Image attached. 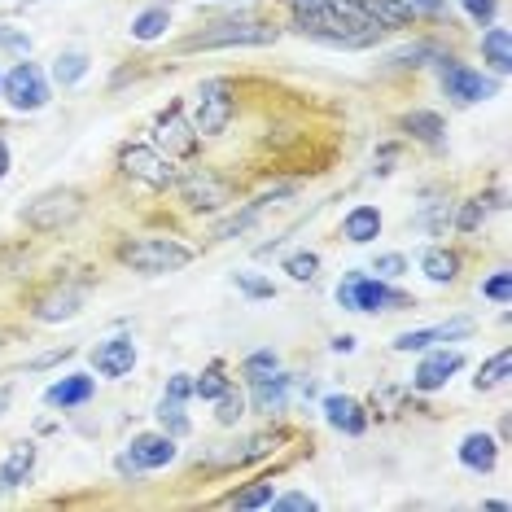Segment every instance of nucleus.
<instances>
[{"label":"nucleus","instance_id":"nucleus-1","mask_svg":"<svg viewBox=\"0 0 512 512\" xmlns=\"http://www.w3.org/2000/svg\"><path fill=\"white\" fill-rule=\"evenodd\" d=\"M232 114H237V88H232V79H206L202 88H197V132L202 136H224Z\"/></svg>","mask_w":512,"mask_h":512},{"label":"nucleus","instance_id":"nucleus-2","mask_svg":"<svg viewBox=\"0 0 512 512\" xmlns=\"http://www.w3.org/2000/svg\"><path fill=\"white\" fill-rule=\"evenodd\" d=\"M176 189L180 197L193 206V211H224V206L232 202V180H224L215 167H189L176 176Z\"/></svg>","mask_w":512,"mask_h":512},{"label":"nucleus","instance_id":"nucleus-3","mask_svg":"<svg viewBox=\"0 0 512 512\" xmlns=\"http://www.w3.org/2000/svg\"><path fill=\"white\" fill-rule=\"evenodd\" d=\"M337 302H342L346 311H399V307H412V298L407 294H394V289L381 281H372V276H346L342 285H337Z\"/></svg>","mask_w":512,"mask_h":512},{"label":"nucleus","instance_id":"nucleus-4","mask_svg":"<svg viewBox=\"0 0 512 512\" xmlns=\"http://www.w3.org/2000/svg\"><path fill=\"white\" fill-rule=\"evenodd\" d=\"M193 259L189 246H176V241L167 237H145V241H132V246H123V263L136 267V272L145 276H162V272H176Z\"/></svg>","mask_w":512,"mask_h":512},{"label":"nucleus","instance_id":"nucleus-5","mask_svg":"<svg viewBox=\"0 0 512 512\" xmlns=\"http://www.w3.org/2000/svg\"><path fill=\"white\" fill-rule=\"evenodd\" d=\"M281 31L267 27V22H250V18H228L219 27L202 31V36H189L184 49H224V44H276Z\"/></svg>","mask_w":512,"mask_h":512},{"label":"nucleus","instance_id":"nucleus-6","mask_svg":"<svg viewBox=\"0 0 512 512\" xmlns=\"http://www.w3.org/2000/svg\"><path fill=\"white\" fill-rule=\"evenodd\" d=\"M119 167H123L132 180L149 184V189H171V184H176V176H180L176 162L162 158L158 149H149V145H127L123 154H119Z\"/></svg>","mask_w":512,"mask_h":512},{"label":"nucleus","instance_id":"nucleus-7","mask_svg":"<svg viewBox=\"0 0 512 512\" xmlns=\"http://www.w3.org/2000/svg\"><path fill=\"white\" fill-rule=\"evenodd\" d=\"M79 211H84L79 193L75 189H57V193L36 197V202L22 211V219H27L31 228H40V232H57V228L71 224V219H79Z\"/></svg>","mask_w":512,"mask_h":512},{"label":"nucleus","instance_id":"nucleus-8","mask_svg":"<svg viewBox=\"0 0 512 512\" xmlns=\"http://www.w3.org/2000/svg\"><path fill=\"white\" fill-rule=\"evenodd\" d=\"M5 101L14 110H40V106H49V79H44V71L36 62H18L14 71L5 75Z\"/></svg>","mask_w":512,"mask_h":512},{"label":"nucleus","instance_id":"nucleus-9","mask_svg":"<svg viewBox=\"0 0 512 512\" xmlns=\"http://www.w3.org/2000/svg\"><path fill=\"white\" fill-rule=\"evenodd\" d=\"M197 136H202V132L184 119L180 106H171L167 114H158V123H154V145L167 149V158H193L197 154Z\"/></svg>","mask_w":512,"mask_h":512},{"label":"nucleus","instance_id":"nucleus-10","mask_svg":"<svg viewBox=\"0 0 512 512\" xmlns=\"http://www.w3.org/2000/svg\"><path fill=\"white\" fill-rule=\"evenodd\" d=\"M171 460H176V438L171 434H141V438H132L127 456L119 460V469L123 473H145V469H167Z\"/></svg>","mask_w":512,"mask_h":512},{"label":"nucleus","instance_id":"nucleus-11","mask_svg":"<svg viewBox=\"0 0 512 512\" xmlns=\"http://www.w3.org/2000/svg\"><path fill=\"white\" fill-rule=\"evenodd\" d=\"M442 88H447V97H456V101H486V97H495V79H486V75H477L469 71V66H460V62H442Z\"/></svg>","mask_w":512,"mask_h":512},{"label":"nucleus","instance_id":"nucleus-12","mask_svg":"<svg viewBox=\"0 0 512 512\" xmlns=\"http://www.w3.org/2000/svg\"><path fill=\"white\" fill-rule=\"evenodd\" d=\"M92 368H97L101 377H127V372L136 368V342L132 337H110V342H101L97 351H92Z\"/></svg>","mask_w":512,"mask_h":512},{"label":"nucleus","instance_id":"nucleus-13","mask_svg":"<svg viewBox=\"0 0 512 512\" xmlns=\"http://www.w3.org/2000/svg\"><path fill=\"white\" fill-rule=\"evenodd\" d=\"M460 368H464V355H460V351H434V355L421 359V368H416L412 386H416V390H442Z\"/></svg>","mask_w":512,"mask_h":512},{"label":"nucleus","instance_id":"nucleus-14","mask_svg":"<svg viewBox=\"0 0 512 512\" xmlns=\"http://www.w3.org/2000/svg\"><path fill=\"white\" fill-rule=\"evenodd\" d=\"M92 394H97V381L88 377V372H71V377H62V381H53L49 390H44V403L49 407H79V403H88Z\"/></svg>","mask_w":512,"mask_h":512},{"label":"nucleus","instance_id":"nucleus-15","mask_svg":"<svg viewBox=\"0 0 512 512\" xmlns=\"http://www.w3.org/2000/svg\"><path fill=\"white\" fill-rule=\"evenodd\" d=\"M324 421H329L333 429H342V434H364L368 416H364V407H359L355 399H346V394H329V399H324Z\"/></svg>","mask_w":512,"mask_h":512},{"label":"nucleus","instance_id":"nucleus-16","mask_svg":"<svg viewBox=\"0 0 512 512\" xmlns=\"http://www.w3.org/2000/svg\"><path fill=\"white\" fill-rule=\"evenodd\" d=\"M460 464L473 473H491L499 464V442L491 434H469L460 442Z\"/></svg>","mask_w":512,"mask_h":512},{"label":"nucleus","instance_id":"nucleus-17","mask_svg":"<svg viewBox=\"0 0 512 512\" xmlns=\"http://www.w3.org/2000/svg\"><path fill=\"white\" fill-rule=\"evenodd\" d=\"M250 390H254V412H285L289 377H281V372H267V377L250 381Z\"/></svg>","mask_w":512,"mask_h":512},{"label":"nucleus","instance_id":"nucleus-18","mask_svg":"<svg viewBox=\"0 0 512 512\" xmlns=\"http://www.w3.org/2000/svg\"><path fill=\"white\" fill-rule=\"evenodd\" d=\"M31 464H36V447H31V442H14V451L0 464V491H18V486L27 482Z\"/></svg>","mask_w":512,"mask_h":512},{"label":"nucleus","instance_id":"nucleus-19","mask_svg":"<svg viewBox=\"0 0 512 512\" xmlns=\"http://www.w3.org/2000/svg\"><path fill=\"white\" fill-rule=\"evenodd\" d=\"M342 237L355 241V246H368L372 237H381V211L377 206H355V211L342 219Z\"/></svg>","mask_w":512,"mask_h":512},{"label":"nucleus","instance_id":"nucleus-20","mask_svg":"<svg viewBox=\"0 0 512 512\" xmlns=\"http://www.w3.org/2000/svg\"><path fill=\"white\" fill-rule=\"evenodd\" d=\"M364 9L372 14V22H377L381 31H407L416 22V14L403 5V0H364Z\"/></svg>","mask_w":512,"mask_h":512},{"label":"nucleus","instance_id":"nucleus-21","mask_svg":"<svg viewBox=\"0 0 512 512\" xmlns=\"http://www.w3.org/2000/svg\"><path fill=\"white\" fill-rule=\"evenodd\" d=\"M403 127L416 136V141H425V145H442V132H447L442 114H434V110H412V114H403Z\"/></svg>","mask_w":512,"mask_h":512},{"label":"nucleus","instance_id":"nucleus-22","mask_svg":"<svg viewBox=\"0 0 512 512\" xmlns=\"http://www.w3.org/2000/svg\"><path fill=\"white\" fill-rule=\"evenodd\" d=\"M421 267H425V276H429L434 285H451V281H456V272H460V259H456L451 250H438V246H434V250H425Z\"/></svg>","mask_w":512,"mask_h":512},{"label":"nucleus","instance_id":"nucleus-23","mask_svg":"<svg viewBox=\"0 0 512 512\" xmlns=\"http://www.w3.org/2000/svg\"><path fill=\"white\" fill-rule=\"evenodd\" d=\"M167 27H171V14H167V5H154V9H145V14H136L132 18V36L136 40H158V36H167Z\"/></svg>","mask_w":512,"mask_h":512},{"label":"nucleus","instance_id":"nucleus-24","mask_svg":"<svg viewBox=\"0 0 512 512\" xmlns=\"http://www.w3.org/2000/svg\"><path fill=\"white\" fill-rule=\"evenodd\" d=\"M482 53H486V62H491L495 71L504 75L508 66H512V53H508V27H491V31H486V36H482Z\"/></svg>","mask_w":512,"mask_h":512},{"label":"nucleus","instance_id":"nucleus-25","mask_svg":"<svg viewBox=\"0 0 512 512\" xmlns=\"http://www.w3.org/2000/svg\"><path fill=\"white\" fill-rule=\"evenodd\" d=\"M88 75V53H79V49H71V53H62L53 62V79L62 88H71V84H79V79Z\"/></svg>","mask_w":512,"mask_h":512},{"label":"nucleus","instance_id":"nucleus-26","mask_svg":"<svg viewBox=\"0 0 512 512\" xmlns=\"http://www.w3.org/2000/svg\"><path fill=\"white\" fill-rule=\"evenodd\" d=\"M508 368H512V351H499L495 359H486V364H482V368H477L473 386H477V390H495V386H504Z\"/></svg>","mask_w":512,"mask_h":512},{"label":"nucleus","instance_id":"nucleus-27","mask_svg":"<svg viewBox=\"0 0 512 512\" xmlns=\"http://www.w3.org/2000/svg\"><path fill=\"white\" fill-rule=\"evenodd\" d=\"M158 425H162V434H171V438L189 434V416H184V403H180V399H162V403H158Z\"/></svg>","mask_w":512,"mask_h":512},{"label":"nucleus","instance_id":"nucleus-28","mask_svg":"<svg viewBox=\"0 0 512 512\" xmlns=\"http://www.w3.org/2000/svg\"><path fill=\"white\" fill-rule=\"evenodd\" d=\"M272 499H276L272 482H254V486H246V491L232 495L228 504H232V508H272Z\"/></svg>","mask_w":512,"mask_h":512},{"label":"nucleus","instance_id":"nucleus-29","mask_svg":"<svg viewBox=\"0 0 512 512\" xmlns=\"http://www.w3.org/2000/svg\"><path fill=\"white\" fill-rule=\"evenodd\" d=\"M224 390H232V386H228V377H224V368H219V364L206 368L202 377L193 381V394H197V399H219Z\"/></svg>","mask_w":512,"mask_h":512},{"label":"nucleus","instance_id":"nucleus-30","mask_svg":"<svg viewBox=\"0 0 512 512\" xmlns=\"http://www.w3.org/2000/svg\"><path fill=\"white\" fill-rule=\"evenodd\" d=\"M75 311H79V298H75V294H57V298L44 302L36 316H40V320H71Z\"/></svg>","mask_w":512,"mask_h":512},{"label":"nucleus","instance_id":"nucleus-31","mask_svg":"<svg viewBox=\"0 0 512 512\" xmlns=\"http://www.w3.org/2000/svg\"><path fill=\"white\" fill-rule=\"evenodd\" d=\"M215 403H219V412H215V416H219V425H237L241 416H246V399H241L237 390H224Z\"/></svg>","mask_w":512,"mask_h":512},{"label":"nucleus","instance_id":"nucleus-32","mask_svg":"<svg viewBox=\"0 0 512 512\" xmlns=\"http://www.w3.org/2000/svg\"><path fill=\"white\" fill-rule=\"evenodd\" d=\"M438 342V329H416V333H399L394 337V351H425Z\"/></svg>","mask_w":512,"mask_h":512},{"label":"nucleus","instance_id":"nucleus-33","mask_svg":"<svg viewBox=\"0 0 512 512\" xmlns=\"http://www.w3.org/2000/svg\"><path fill=\"white\" fill-rule=\"evenodd\" d=\"M482 298H491V302H499V307H508V298H512V276H508V272H495L491 281L482 285Z\"/></svg>","mask_w":512,"mask_h":512},{"label":"nucleus","instance_id":"nucleus-34","mask_svg":"<svg viewBox=\"0 0 512 512\" xmlns=\"http://www.w3.org/2000/svg\"><path fill=\"white\" fill-rule=\"evenodd\" d=\"M316 267H320L316 254H289V259H285V272L294 276V281H311V276H316Z\"/></svg>","mask_w":512,"mask_h":512},{"label":"nucleus","instance_id":"nucleus-35","mask_svg":"<svg viewBox=\"0 0 512 512\" xmlns=\"http://www.w3.org/2000/svg\"><path fill=\"white\" fill-rule=\"evenodd\" d=\"M241 372H246V381H259V377H267V372H276V355L272 351H254Z\"/></svg>","mask_w":512,"mask_h":512},{"label":"nucleus","instance_id":"nucleus-36","mask_svg":"<svg viewBox=\"0 0 512 512\" xmlns=\"http://www.w3.org/2000/svg\"><path fill=\"white\" fill-rule=\"evenodd\" d=\"M372 272H377L381 281H394V276L407 272V259H403V254H381V259L372 263Z\"/></svg>","mask_w":512,"mask_h":512},{"label":"nucleus","instance_id":"nucleus-37","mask_svg":"<svg viewBox=\"0 0 512 512\" xmlns=\"http://www.w3.org/2000/svg\"><path fill=\"white\" fill-rule=\"evenodd\" d=\"M460 5H464V14H469L473 22H482V27L499 14V0H460Z\"/></svg>","mask_w":512,"mask_h":512},{"label":"nucleus","instance_id":"nucleus-38","mask_svg":"<svg viewBox=\"0 0 512 512\" xmlns=\"http://www.w3.org/2000/svg\"><path fill=\"white\" fill-rule=\"evenodd\" d=\"M237 289H246L250 298H272L276 294L272 281H263V276H250V272H237Z\"/></svg>","mask_w":512,"mask_h":512},{"label":"nucleus","instance_id":"nucleus-39","mask_svg":"<svg viewBox=\"0 0 512 512\" xmlns=\"http://www.w3.org/2000/svg\"><path fill=\"white\" fill-rule=\"evenodd\" d=\"M272 508H281V512H316L320 504L311 495H285V499H272Z\"/></svg>","mask_w":512,"mask_h":512},{"label":"nucleus","instance_id":"nucleus-40","mask_svg":"<svg viewBox=\"0 0 512 512\" xmlns=\"http://www.w3.org/2000/svg\"><path fill=\"white\" fill-rule=\"evenodd\" d=\"M403 5L412 9L416 18H421V14L425 18H442V14H447V0H403Z\"/></svg>","mask_w":512,"mask_h":512},{"label":"nucleus","instance_id":"nucleus-41","mask_svg":"<svg viewBox=\"0 0 512 512\" xmlns=\"http://www.w3.org/2000/svg\"><path fill=\"white\" fill-rule=\"evenodd\" d=\"M189 394H193V381H189V372H176V377H171L167 381V399H189Z\"/></svg>","mask_w":512,"mask_h":512},{"label":"nucleus","instance_id":"nucleus-42","mask_svg":"<svg viewBox=\"0 0 512 512\" xmlns=\"http://www.w3.org/2000/svg\"><path fill=\"white\" fill-rule=\"evenodd\" d=\"M482 202H464V211H460V232H473L477 224H482Z\"/></svg>","mask_w":512,"mask_h":512},{"label":"nucleus","instance_id":"nucleus-43","mask_svg":"<svg viewBox=\"0 0 512 512\" xmlns=\"http://www.w3.org/2000/svg\"><path fill=\"white\" fill-rule=\"evenodd\" d=\"M0 44H5V49H14V53H27L31 49V40L18 36V31H0Z\"/></svg>","mask_w":512,"mask_h":512},{"label":"nucleus","instance_id":"nucleus-44","mask_svg":"<svg viewBox=\"0 0 512 512\" xmlns=\"http://www.w3.org/2000/svg\"><path fill=\"white\" fill-rule=\"evenodd\" d=\"M333 351H355V337H333Z\"/></svg>","mask_w":512,"mask_h":512},{"label":"nucleus","instance_id":"nucleus-45","mask_svg":"<svg viewBox=\"0 0 512 512\" xmlns=\"http://www.w3.org/2000/svg\"><path fill=\"white\" fill-rule=\"evenodd\" d=\"M5 171H9V145L0 141V180H5Z\"/></svg>","mask_w":512,"mask_h":512},{"label":"nucleus","instance_id":"nucleus-46","mask_svg":"<svg viewBox=\"0 0 512 512\" xmlns=\"http://www.w3.org/2000/svg\"><path fill=\"white\" fill-rule=\"evenodd\" d=\"M9 407V386H0V412H5Z\"/></svg>","mask_w":512,"mask_h":512},{"label":"nucleus","instance_id":"nucleus-47","mask_svg":"<svg viewBox=\"0 0 512 512\" xmlns=\"http://www.w3.org/2000/svg\"><path fill=\"white\" fill-rule=\"evenodd\" d=\"M0 88H5V75H0Z\"/></svg>","mask_w":512,"mask_h":512}]
</instances>
